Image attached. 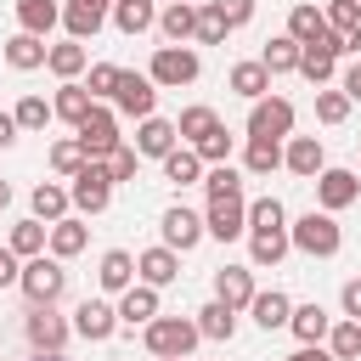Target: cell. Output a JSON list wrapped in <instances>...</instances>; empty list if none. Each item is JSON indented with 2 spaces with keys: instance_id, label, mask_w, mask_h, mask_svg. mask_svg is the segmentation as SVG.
Returning a JSON list of instances; mask_svg holds the SVG:
<instances>
[{
  "instance_id": "35",
  "label": "cell",
  "mask_w": 361,
  "mask_h": 361,
  "mask_svg": "<svg viewBox=\"0 0 361 361\" xmlns=\"http://www.w3.org/2000/svg\"><path fill=\"white\" fill-rule=\"evenodd\" d=\"M68 209H73V203H68V186H56V180H39V186H34V220L51 226V220H62Z\"/></svg>"
},
{
  "instance_id": "25",
  "label": "cell",
  "mask_w": 361,
  "mask_h": 361,
  "mask_svg": "<svg viewBox=\"0 0 361 361\" xmlns=\"http://www.w3.org/2000/svg\"><path fill=\"white\" fill-rule=\"evenodd\" d=\"M169 147H175V124L158 118V113L141 118V130H135V152H141V158H164Z\"/></svg>"
},
{
  "instance_id": "18",
  "label": "cell",
  "mask_w": 361,
  "mask_h": 361,
  "mask_svg": "<svg viewBox=\"0 0 361 361\" xmlns=\"http://www.w3.org/2000/svg\"><path fill=\"white\" fill-rule=\"evenodd\" d=\"M85 243H90V231H85V220H73V214L51 220V231H45V248H51L56 259H73V254H85Z\"/></svg>"
},
{
  "instance_id": "41",
  "label": "cell",
  "mask_w": 361,
  "mask_h": 361,
  "mask_svg": "<svg viewBox=\"0 0 361 361\" xmlns=\"http://www.w3.org/2000/svg\"><path fill=\"white\" fill-rule=\"evenodd\" d=\"M192 152H197L203 164H226V158H231V135H226V124H214L209 135H197V141H192Z\"/></svg>"
},
{
  "instance_id": "16",
  "label": "cell",
  "mask_w": 361,
  "mask_h": 361,
  "mask_svg": "<svg viewBox=\"0 0 361 361\" xmlns=\"http://www.w3.org/2000/svg\"><path fill=\"white\" fill-rule=\"evenodd\" d=\"M135 276L147 288H169L180 276V254L175 248H147V254H135Z\"/></svg>"
},
{
  "instance_id": "10",
  "label": "cell",
  "mask_w": 361,
  "mask_h": 361,
  "mask_svg": "<svg viewBox=\"0 0 361 361\" xmlns=\"http://www.w3.org/2000/svg\"><path fill=\"white\" fill-rule=\"evenodd\" d=\"M203 231H209V237H220V243L243 237V231H248V203H243V197H209Z\"/></svg>"
},
{
  "instance_id": "43",
  "label": "cell",
  "mask_w": 361,
  "mask_h": 361,
  "mask_svg": "<svg viewBox=\"0 0 361 361\" xmlns=\"http://www.w3.org/2000/svg\"><path fill=\"white\" fill-rule=\"evenodd\" d=\"M271 226H288V209L276 197H254L248 203V231H271Z\"/></svg>"
},
{
  "instance_id": "5",
  "label": "cell",
  "mask_w": 361,
  "mask_h": 361,
  "mask_svg": "<svg viewBox=\"0 0 361 361\" xmlns=\"http://www.w3.org/2000/svg\"><path fill=\"white\" fill-rule=\"evenodd\" d=\"M197 338H203V333H197L192 316H152V322H147V350H152V355H192Z\"/></svg>"
},
{
  "instance_id": "48",
  "label": "cell",
  "mask_w": 361,
  "mask_h": 361,
  "mask_svg": "<svg viewBox=\"0 0 361 361\" xmlns=\"http://www.w3.org/2000/svg\"><path fill=\"white\" fill-rule=\"evenodd\" d=\"M51 169H56V175H79V169H85V147H79L73 135L56 141V147H51Z\"/></svg>"
},
{
  "instance_id": "23",
  "label": "cell",
  "mask_w": 361,
  "mask_h": 361,
  "mask_svg": "<svg viewBox=\"0 0 361 361\" xmlns=\"http://www.w3.org/2000/svg\"><path fill=\"white\" fill-rule=\"evenodd\" d=\"M45 51H51V45H45L39 34H23V28L6 39V62H11L17 73H28V68H45Z\"/></svg>"
},
{
  "instance_id": "55",
  "label": "cell",
  "mask_w": 361,
  "mask_h": 361,
  "mask_svg": "<svg viewBox=\"0 0 361 361\" xmlns=\"http://www.w3.org/2000/svg\"><path fill=\"white\" fill-rule=\"evenodd\" d=\"M344 96H350V102H361V62L344 73Z\"/></svg>"
},
{
  "instance_id": "12",
  "label": "cell",
  "mask_w": 361,
  "mask_h": 361,
  "mask_svg": "<svg viewBox=\"0 0 361 361\" xmlns=\"http://www.w3.org/2000/svg\"><path fill=\"white\" fill-rule=\"evenodd\" d=\"M23 333H28V344H34V350H62L73 327H68L51 305H34V310H28V322H23Z\"/></svg>"
},
{
  "instance_id": "49",
  "label": "cell",
  "mask_w": 361,
  "mask_h": 361,
  "mask_svg": "<svg viewBox=\"0 0 361 361\" xmlns=\"http://www.w3.org/2000/svg\"><path fill=\"white\" fill-rule=\"evenodd\" d=\"M118 73H124V68H113V62H96V68H90V79H85V90H90V102H102V96H113V85H118Z\"/></svg>"
},
{
  "instance_id": "58",
  "label": "cell",
  "mask_w": 361,
  "mask_h": 361,
  "mask_svg": "<svg viewBox=\"0 0 361 361\" xmlns=\"http://www.w3.org/2000/svg\"><path fill=\"white\" fill-rule=\"evenodd\" d=\"M6 203H11V186H6V180H0V209H6Z\"/></svg>"
},
{
  "instance_id": "37",
  "label": "cell",
  "mask_w": 361,
  "mask_h": 361,
  "mask_svg": "<svg viewBox=\"0 0 361 361\" xmlns=\"http://www.w3.org/2000/svg\"><path fill=\"white\" fill-rule=\"evenodd\" d=\"M197 333H203V338H231V333H237V310L220 305V299H209V305L197 310Z\"/></svg>"
},
{
  "instance_id": "17",
  "label": "cell",
  "mask_w": 361,
  "mask_h": 361,
  "mask_svg": "<svg viewBox=\"0 0 361 361\" xmlns=\"http://www.w3.org/2000/svg\"><path fill=\"white\" fill-rule=\"evenodd\" d=\"M107 6H113V0H68V6H62L68 39H90V34L107 23Z\"/></svg>"
},
{
  "instance_id": "7",
  "label": "cell",
  "mask_w": 361,
  "mask_h": 361,
  "mask_svg": "<svg viewBox=\"0 0 361 361\" xmlns=\"http://www.w3.org/2000/svg\"><path fill=\"white\" fill-rule=\"evenodd\" d=\"M73 141L85 147V158H113V147H118V118H113V107H90L85 113V124L73 130Z\"/></svg>"
},
{
  "instance_id": "57",
  "label": "cell",
  "mask_w": 361,
  "mask_h": 361,
  "mask_svg": "<svg viewBox=\"0 0 361 361\" xmlns=\"http://www.w3.org/2000/svg\"><path fill=\"white\" fill-rule=\"evenodd\" d=\"M34 361H68L62 350H34Z\"/></svg>"
},
{
  "instance_id": "53",
  "label": "cell",
  "mask_w": 361,
  "mask_h": 361,
  "mask_svg": "<svg viewBox=\"0 0 361 361\" xmlns=\"http://www.w3.org/2000/svg\"><path fill=\"white\" fill-rule=\"evenodd\" d=\"M338 299H344V316H350V322H361V276H355V282H344V293H338Z\"/></svg>"
},
{
  "instance_id": "11",
  "label": "cell",
  "mask_w": 361,
  "mask_h": 361,
  "mask_svg": "<svg viewBox=\"0 0 361 361\" xmlns=\"http://www.w3.org/2000/svg\"><path fill=\"white\" fill-rule=\"evenodd\" d=\"M164 248H175V254H186V248H197L209 231H203V214H192L186 203H175V209H164Z\"/></svg>"
},
{
  "instance_id": "47",
  "label": "cell",
  "mask_w": 361,
  "mask_h": 361,
  "mask_svg": "<svg viewBox=\"0 0 361 361\" xmlns=\"http://www.w3.org/2000/svg\"><path fill=\"white\" fill-rule=\"evenodd\" d=\"M316 118L322 124H344L350 118V96L344 90H316Z\"/></svg>"
},
{
  "instance_id": "34",
  "label": "cell",
  "mask_w": 361,
  "mask_h": 361,
  "mask_svg": "<svg viewBox=\"0 0 361 361\" xmlns=\"http://www.w3.org/2000/svg\"><path fill=\"white\" fill-rule=\"evenodd\" d=\"M259 62H265V73H271V79H276V73H293V68H299V39H288V34L265 39Z\"/></svg>"
},
{
  "instance_id": "29",
  "label": "cell",
  "mask_w": 361,
  "mask_h": 361,
  "mask_svg": "<svg viewBox=\"0 0 361 361\" xmlns=\"http://www.w3.org/2000/svg\"><path fill=\"white\" fill-rule=\"evenodd\" d=\"M288 327H293V338H299V344H322L333 322H327V310H322V305H293Z\"/></svg>"
},
{
  "instance_id": "13",
  "label": "cell",
  "mask_w": 361,
  "mask_h": 361,
  "mask_svg": "<svg viewBox=\"0 0 361 361\" xmlns=\"http://www.w3.org/2000/svg\"><path fill=\"white\" fill-rule=\"evenodd\" d=\"M254 293H259V288H254V271H248V265H220V271H214V299H220V305L248 310Z\"/></svg>"
},
{
  "instance_id": "56",
  "label": "cell",
  "mask_w": 361,
  "mask_h": 361,
  "mask_svg": "<svg viewBox=\"0 0 361 361\" xmlns=\"http://www.w3.org/2000/svg\"><path fill=\"white\" fill-rule=\"evenodd\" d=\"M11 141H17V118H11V113H0V147H11Z\"/></svg>"
},
{
  "instance_id": "4",
  "label": "cell",
  "mask_w": 361,
  "mask_h": 361,
  "mask_svg": "<svg viewBox=\"0 0 361 361\" xmlns=\"http://www.w3.org/2000/svg\"><path fill=\"white\" fill-rule=\"evenodd\" d=\"M197 73H203V62H197L192 45H158V51H152V68H147V79H152L158 90H180V85H192Z\"/></svg>"
},
{
  "instance_id": "52",
  "label": "cell",
  "mask_w": 361,
  "mask_h": 361,
  "mask_svg": "<svg viewBox=\"0 0 361 361\" xmlns=\"http://www.w3.org/2000/svg\"><path fill=\"white\" fill-rule=\"evenodd\" d=\"M17 276H23V259L11 248H0V288H17Z\"/></svg>"
},
{
  "instance_id": "9",
  "label": "cell",
  "mask_w": 361,
  "mask_h": 361,
  "mask_svg": "<svg viewBox=\"0 0 361 361\" xmlns=\"http://www.w3.org/2000/svg\"><path fill=\"white\" fill-rule=\"evenodd\" d=\"M355 197H361V175H355V169H322V175H316V203H322L327 214L350 209Z\"/></svg>"
},
{
  "instance_id": "15",
  "label": "cell",
  "mask_w": 361,
  "mask_h": 361,
  "mask_svg": "<svg viewBox=\"0 0 361 361\" xmlns=\"http://www.w3.org/2000/svg\"><path fill=\"white\" fill-rule=\"evenodd\" d=\"M282 164H288L299 180H316V175L327 169V152H322V141H316V135H293V141L282 147Z\"/></svg>"
},
{
  "instance_id": "1",
  "label": "cell",
  "mask_w": 361,
  "mask_h": 361,
  "mask_svg": "<svg viewBox=\"0 0 361 361\" xmlns=\"http://www.w3.org/2000/svg\"><path fill=\"white\" fill-rule=\"evenodd\" d=\"M288 243H293L299 254H310V259H333L338 243H344V231H338V220H333L327 209H310V214H299V220L288 226Z\"/></svg>"
},
{
  "instance_id": "30",
  "label": "cell",
  "mask_w": 361,
  "mask_h": 361,
  "mask_svg": "<svg viewBox=\"0 0 361 361\" xmlns=\"http://www.w3.org/2000/svg\"><path fill=\"white\" fill-rule=\"evenodd\" d=\"M56 17H62V6L56 0H17V23H23V34H51L56 28Z\"/></svg>"
},
{
  "instance_id": "45",
  "label": "cell",
  "mask_w": 361,
  "mask_h": 361,
  "mask_svg": "<svg viewBox=\"0 0 361 361\" xmlns=\"http://www.w3.org/2000/svg\"><path fill=\"white\" fill-rule=\"evenodd\" d=\"M226 34H231V28H226V17H220L214 6H197V28H192V39H197V45H220Z\"/></svg>"
},
{
  "instance_id": "31",
  "label": "cell",
  "mask_w": 361,
  "mask_h": 361,
  "mask_svg": "<svg viewBox=\"0 0 361 361\" xmlns=\"http://www.w3.org/2000/svg\"><path fill=\"white\" fill-rule=\"evenodd\" d=\"M327 34V17L310 6V0H299L293 11H288V39H299V45H310V39H322Z\"/></svg>"
},
{
  "instance_id": "3",
  "label": "cell",
  "mask_w": 361,
  "mask_h": 361,
  "mask_svg": "<svg viewBox=\"0 0 361 361\" xmlns=\"http://www.w3.org/2000/svg\"><path fill=\"white\" fill-rule=\"evenodd\" d=\"M17 288L28 293V305H56V299L68 293V271H62L56 254H34V259H23Z\"/></svg>"
},
{
  "instance_id": "19",
  "label": "cell",
  "mask_w": 361,
  "mask_h": 361,
  "mask_svg": "<svg viewBox=\"0 0 361 361\" xmlns=\"http://www.w3.org/2000/svg\"><path fill=\"white\" fill-rule=\"evenodd\" d=\"M152 28H158L169 45H186V39H192V28H197V6H192V0H175V6H164V11H158V23H152Z\"/></svg>"
},
{
  "instance_id": "14",
  "label": "cell",
  "mask_w": 361,
  "mask_h": 361,
  "mask_svg": "<svg viewBox=\"0 0 361 361\" xmlns=\"http://www.w3.org/2000/svg\"><path fill=\"white\" fill-rule=\"evenodd\" d=\"M113 327H118V310H113L107 299H85V305L73 310V333H79V338H90V344L113 338Z\"/></svg>"
},
{
  "instance_id": "36",
  "label": "cell",
  "mask_w": 361,
  "mask_h": 361,
  "mask_svg": "<svg viewBox=\"0 0 361 361\" xmlns=\"http://www.w3.org/2000/svg\"><path fill=\"white\" fill-rule=\"evenodd\" d=\"M45 231H51L45 220H17V226H11V243H6V248H11L17 259H34V254H45Z\"/></svg>"
},
{
  "instance_id": "26",
  "label": "cell",
  "mask_w": 361,
  "mask_h": 361,
  "mask_svg": "<svg viewBox=\"0 0 361 361\" xmlns=\"http://www.w3.org/2000/svg\"><path fill=\"white\" fill-rule=\"evenodd\" d=\"M293 243H288V226H271V231H248V259L254 265H282V254H288Z\"/></svg>"
},
{
  "instance_id": "42",
  "label": "cell",
  "mask_w": 361,
  "mask_h": 361,
  "mask_svg": "<svg viewBox=\"0 0 361 361\" xmlns=\"http://www.w3.org/2000/svg\"><path fill=\"white\" fill-rule=\"evenodd\" d=\"M203 186H209V197H243V175H237L231 164H209Z\"/></svg>"
},
{
  "instance_id": "51",
  "label": "cell",
  "mask_w": 361,
  "mask_h": 361,
  "mask_svg": "<svg viewBox=\"0 0 361 361\" xmlns=\"http://www.w3.org/2000/svg\"><path fill=\"white\" fill-rule=\"evenodd\" d=\"M214 11L226 17V28H243L254 17V0H214Z\"/></svg>"
},
{
  "instance_id": "6",
  "label": "cell",
  "mask_w": 361,
  "mask_h": 361,
  "mask_svg": "<svg viewBox=\"0 0 361 361\" xmlns=\"http://www.w3.org/2000/svg\"><path fill=\"white\" fill-rule=\"evenodd\" d=\"M293 130V102L288 96H259L248 107V141H282Z\"/></svg>"
},
{
  "instance_id": "33",
  "label": "cell",
  "mask_w": 361,
  "mask_h": 361,
  "mask_svg": "<svg viewBox=\"0 0 361 361\" xmlns=\"http://www.w3.org/2000/svg\"><path fill=\"white\" fill-rule=\"evenodd\" d=\"M164 180H175V186L203 180V158H197L192 147H169V152H164Z\"/></svg>"
},
{
  "instance_id": "50",
  "label": "cell",
  "mask_w": 361,
  "mask_h": 361,
  "mask_svg": "<svg viewBox=\"0 0 361 361\" xmlns=\"http://www.w3.org/2000/svg\"><path fill=\"white\" fill-rule=\"evenodd\" d=\"M107 169H113V186H118V180H135V169H141V152L118 141V147H113V158H107Z\"/></svg>"
},
{
  "instance_id": "2",
  "label": "cell",
  "mask_w": 361,
  "mask_h": 361,
  "mask_svg": "<svg viewBox=\"0 0 361 361\" xmlns=\"http://www.w3.org/2000/svg\"><path fill=\"white\" fill-rule=\"evenodd\" d=\"M73 186H68V203L79 209V214H102L107 203H113V169H107V158H85V169L79 175H68Z\"/></svg>"
},
{
  "instance_id": "21",
  "label": "cell",
  "mask_w": 361,
  "mask_h": 361,
  "mask_svg": "<svg viewBox=\"0 0 361 361\" xmlns=\"http://www.w3.org/2000/svg\"><path fill=\"white\" fill-rule=\"evenodd\" d=\"M248 310H254V322H259L265 333H276V327H288V316H293V299H288L282 288H271V293H254V299H248Z\"/></svg>"
},
{
  "instance_id": "46",
  "label": "cell",
  "mask_w": 361,
  "mask_h": 361,
  "mask_svg": "<svg viewBox=\"0 0 361 361\" xmlns=\"http://www.w3.org/2000/svg\"><path fill=\"white\" fill-rule=\"evenodd\" d=\"M214 124H220V118H214V107H203V102H197V107H186V113H180V124H175V135H186V141H197V135H209Z\"/></svg>"
},
{
  "instance_id": "27",
  "label": "cell",
  "mask_w": 361,
  "mask_h": 361,
  "mask_svg": "<svg viewBox=\"0 0 361 361\" xmlns=\"http://www.w3.org/2000/svg\"><path fill=\"white\" fill-rule=\"evenodd\" d=\"M96 282H102L107 293H124V288L135 282V259H130L124 248H107V254H102V265H96Z\"/></svg>"
},
{
  "instance_id": "59",
  "label": "cell",
  "mask_w": 361,
  "mask_h": 361,
  "mask_svg": "<svg viewBox=\"0 0 361 361\" xmlns=\"http://www.w3.org/2000/svg\"><path fill=\"white\" fill-rule=\"evenodd\" d=\"M158 361H186V355H158Z\"/></svg>"
},
{
  "instance_id": "28",
  "label": "cell",
  "mask_w": 361,
  "mask_h": 361,
  "mask_svg": "<svg viewBox=\"0 0 361 361\" xmlns=\"http://www.w3.org/2000/svg\"><path fill=\"white\" fill-rule=\"evenodd\" d=\"M231 90H237V96H248V102L271 96V73H265V62H259V56L237 62V68H231Z\"/></svg>"
},
{
  "instance_id": "20",
  "label": "cell",
  "mask_w": 361,
  "mask_h": 361,
  "mask_svg": "<svg viewBox=\"0 0 361 361\" xmlns=\"http://www.w3.org/2000/svg\"><path fill=\"white\" fill-rule=\"evenodd\" d=\"M152 316H158V288H147V282L135 288V282H130V288H124V299H118V322H130V327H147Z\"/></svg>"
},
{
  "instance_id": "40",
  "label": "cell",
  "mask_w": 361,
  "mask_h": 361,
  "mask_svg": "<svg viewBox=\"0 0 361 361\" xmlns=\"http://www.w3.org/2000/svg\"><path fill=\"white\" fill-rule=\"evenodd\" d=\"M11 118H17V130H45V124H51L56 113H51V102H45V96H23Z\"/></svg>"
},
{
  "instance_id": "54",
  "label": "cell",
  "mask_w": 361,
  "mask_h": 361,
  "mask_svg": "<svg viewBox=\"0 0 361 361\" xmlns=\"http://www.w3.org/2000/svg\"><path fill=\"white\" fill-rule=\"evenodd\" d=\"M288 361H333V350H322V344H299Z\"/></svg>"
},
{
  "instance_id": "8",
  "label": "cell",
  "mask_w": 361,
  "mask_h": 361,
  "mask_svg": "<svg viewBox=\"0 0 361 361\" xmlns=\"http://www.w3.org/2000/svg\"><path fill=\"white\" fill-rule=\"evenodd\" d=\"M113 107L130 113V118H152V107H158V85H152L147 73H118V85H113Z\"/></svg>"
},
{
  "instance_id": "38",
  "label": "cell",
  "mask_w": 361,
  "mask_h": 361,
  "mask_svg": "<svg viewBox=\"0 0 361 361\" xmlns=\"http://www.w3.org/2000/svg\"><path fill=\"white\" fill-rule=\"evenodd\" d=\"M327 350H333V361H361V322H338V327H327Z\"/></svg>"
},
{
  "instance_id": "39",
  "label": "cell",
  "mask_w": 361,
  "mask_h": 361,
  "mask_svg": "<svg viewBox=\"0 0 361 361\" xmlns=\"http://www.w3.org/2000/svg\"><path fill=\"white\" fill-rule=\"evenodd\" d=\"M243 169H248V175L282 169V141H248V147H243Z\"/></svg>"
},
{
  "instance_id": "44",
  "label": "cell",
  "mask_w": 361,
  "mask_h": 361,
  "mask_svg": "<svg viewBox=\"0 0 361 361\" xmlns=\"http://www.w3.org/2000/svg\"><path fill=\"white\" fill-rule=\"evenodd\" d=\"M322 17H327L333 34H355V28H361V0H327Z\"/></svg>"
},
{
  "instance_id": "24",
  "label": "cell",
  "mask_w": 361,
  "mask_h": 361,
  "mask_svg": "<svg viewBox=\"0 0 361 361\" xmlns=\"http://www.w3.org/2000/svg\"><path fill=\"white\" fill-rule=\"evenodd\" d=\"M90 107H96V102H90V90H85V85H73V79H62V90L51 96V113H56V118H68L73 130L85 124V113H90Z\"/></svg>"
},
{
  "instance_id": "22",
  "label": "cell",
  "mask_w": 361,
  "mask_h": 361,
  "mask_svg": "<svg viewBox=\"0 0 361 361\" xmlns=\"http://www.w3.org/2000/svg\"><path fill=\"white\" fill-rule=\"evenodd\" d=\"M152 23H158L152 0H113V28H118V34H130V39H135V34H147Z\"/></svg>"
},
{
  "instance_id": "32",
  "label": "cell",
  "mask_w": 361,
  "mask_h": 361,
  "mask_svg": "<svg viewBox=\"0 0 361 361\" xmlns=\"http://www.w3.org/2000/svg\"><path fill=\"white\" fill-rule=\"evenodd\" d=\"M45 68H51L56 79H79V73H85V39H62V45H51V51H45Z\"/></svg>"
}]
</instances>
